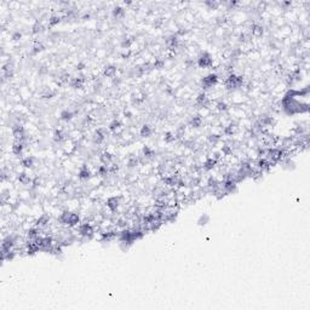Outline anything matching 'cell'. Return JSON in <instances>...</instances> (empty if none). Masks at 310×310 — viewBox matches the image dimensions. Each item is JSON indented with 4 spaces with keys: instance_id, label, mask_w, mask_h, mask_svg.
Returning <instances> with one entry per match:
<instances>
[{
    "instance_id": "cell-2",
    "label": "cell",
    "mask_w": 310,
    "mask_h": 310,
    "mask_svg": "<svg viewBox=\"0 0 310 310\" xmlns=\"http://www.w3.org/2000/svg\"><path fill=\"white\" fill-rule=\"evenodd\" d=\"M79 232H80V235L84 236V237H91V236H93V234H95V229H93V227H92L90 223H82V224L79 227Z\"/></svg>"
},
{
    "instance_id": "cell-1",
    "label": "cell",
    "mask_w": 310,
    "mask_h": 310,
    "mask_svg": "<svg viewBox=\"0 0 310 310\" xmlns=\"http://www.w3.org/2000/svg\"><path fill=\"white\" fill-rule=\"evenodd\" d=\"M59 222L62 224H66L69 227H74L80 222V217L78 213H72V212H63L59 217Z\"/></svg>"
},
{
    "instance_id": "cell-16",
    "label": "cell",
    "mask_w": 310,
    "mask_h": 310,
    "mask_svg": "<svg viewBox=\"0 0 310 310\" xmlns=\"http://www.w3.org/2000/svg\"><path fill=\"white\" fill-rule=\"evenodd\" d=\"M18 181H20L22 184H28V183L31 182V178L28 177V175H26V173H21V175L18 176Z\"/></svg>"
},
{
    "instance_id": "cell-10",
    "label": "cell",
    "mask_w": 310,
    "mask_h": 310,
    "mask_svg": "<svg viewBox=\"0 0 310 310\" xmlns=\"http://www.w3.org/2000/svg\"><path fill=\"white\" fill-rule=\"evenodd\" d=\"M49 221H50V218H49V216H46V214H44V216H41L39 219H38V223H36V227L38 228H44V227H46L47 224H49Z\"/></svg>"
},
{
    "instance_id": "cell-9",
    "label": "cell",
    "mask_w": 310,
    "mask_h": 310,
    "mask_svg": "<svg viewBox=\"0 0 310 310\" xmlns=\"http://www.w3.org/2000/svg\"><path fill=\"white\" fill-rule=\"evenodd\" d=\"M196 103L199 104L200 107H206V106L209 104V98H207V96H206L205 93L199 95V97L196 98Z\"/></svg>"
},
{
    "instance_id": "cell-5",
    "label": "cell",
    "mask_w": 310,
    "mask_h": 310,
    "mask_svg": "<svg viewBox=\"0 0 310 310\" xmlns=\"http://www.w3.org/2000/svg\"><path fill=\"white\" fill-rule=\"evenodd\" d=\"M217 81H218V77L216 74H210V75H207L206 78L202 79V86L205 89H210V87L214 86L217 84Z\"/></svg>"
},
{
    "instance_id": "cell-7",
    "label": "cell",
    "mask_w": 310,
    "mask_h": 310,
    "mask_svg": "<svg viewBox=\"0 0 310 310\" xmlns=\"http://www.w3.org/2000/svg\"><path fill=\"white\" fill-rule=\"evenodd\" d=\"M24 149V144L23 142H15V144L12 145V153L16 155H21Z\"/></svg>"
},
{
    "instance_id": "cell-13",
    "label": "cell",
    "mask_w": 310,
    "mask_h": 310,
    "mask_svg": "<svg viewBox=\"0 0 310 310\" xmlns=\"http://www.w3.org/2000/svg\"><path fill=\"white\" fill-rule=\"evenodd\" d=\"M89 177H90L89 168H87L86 166H84L82 168H81V171L79 172V178H80V179H87Z\"/></svg>"
},
{
    "instance_id": "cell-4",
    "label": "cell",
    "mask_w": 310,
    "mask_h": 310,
    "mask_svg": "<svg viewBox=\"0 0 310 310\" xmlns=\"http://www.w3.org/2000/svg\"><path fill=\"white\" fill-rule=\"evenodd\" d=\"M198 64L201 68H207V67H211L213 64V59H212L211 55H209L207 52H204L198 59Z\"/></svg>"
},
{
    "instance_id": "cell-8",
    "label": "cell",
    "mask_w": 310,
    "mask_h": 310,
    "mask_svg": "<svg viewBox=\"0 0 310 310\" xmlns=\"http://www.w3.org/2000/svg\"><path fill=\"white\" fill-rule=\"evenodd\" d=\"M262 34H263V27L259 24H253L252 26V35L256 38H259V36H262Z\"/></svg>"
},
{
    "instance_id": "cell-18",
    "label": "cell",
    "mask_w": 310,
    "mask_h": 310,
    "mask_svg": "<svg viewBox=\"0 0 310 310\" xmlns=\"http://www.w3.org/2000/svg\"><path fill=\"white\" fill-rule=\"evenodd\" d=\"M22 165L24 167H32L33 166V157H26V159H23Z\"/></svg>"
},
{
    "instance_id": "cell-14",
    "label": "cell",
    "mask_w": 310,
    "mask_h": 310,
    "mask_svg": "<svg viewBox=\"0 0 310 310\" xmlns=\"http://www.w3.org/2000/svg\"><path fill=\"white\" fill-rule=\"evenodd\" d=\"M141 134H142L143 137H149V136L152 134V129H150V126L144 125L143 127H142V130H141Z\"/></svg>"
},
{
    "instance_id": "cell-6",
    "label": "cell",
    "mask_w": 310,
    "mask_h": 310,
    "mask_svg": "<svg viewBox=\"0 0 310 310\" xmlns=\"http://www.w3.org/2000/svg\"><path fill=\"white\" fill-rule=\"evenodd\" d=\"M118 206H119V199H118V198H109V199L107 200V207H108L111 212L116 211Z\"/></svg>"
},
{
    "instance_id": "cell-3",
    "label": "cell",
    "mask_w": 310,
    "mask_h": 310,
    "mask_svg": "<svg viewBox=\"0 0 310 310\" xmlns=\"http://www.w3.org/2000/svg\"><path fill=\"white\" fill-rule=\"evenodd\" d=\"M12 133H13V137H15V139H16V142H24L26 141V131H24V129H23V126L21 125H16L15 127H13V130H12Z\"/></svg>"
},
{
    "instance_id": "cell-17",
    "label": "cell",
    "mask_w": 310,
    "mask_h": 310,
    "mask_svg": "<svg viewBox=\"0 0 310 310\" xmlns=\"http://www.w3.org/2000/svg\"><path fill=\"white\" fill-rule=\"evenodd\" d=\"M201 122H202V119H201V116H194L193 118V120H191V125L194 126V127H199L201 126Z\"/></svg>"
},
{
    "instance_id": "cell-20",
    "label": "cell",
    "mask_w": 310,
    "mask_h": 310,
    "mask_svg": "<svg viewBox=\"0 0 310 310\" xmlns=\"http://www.w3.org/2000/svg\"><path fill=\"white\" fill-rule=\"evenodd\" d=\"M120 127V122L118 121V120H114V121L110 124V126H109V129H110L111 131H115L116 129H119Z\"/></svg>"
},
{
    "instance_id": "cell-19",
    "label": "cell",
    "mask_w": 310,
    "mask_h": 310,
    "mask_svg": "<svg viewBox=\"0 0 310 310\" xmlns=\"http://www.w3.org/2000/svg\"><path fill=\"white\" fill-rule=\"evenodd\" d=\"M113 15H114V17H120V16L124 15V9L122 7H115L114 11H113Z\"/></svg>"
},
{
    "instance_id": "cell-12",
    "label": "cell",
    "mask_w": 310,
    "mask_h": 310,
    "mask_svg": "<svg viewBox=\"0 0 310 310\" xmlns=\"http://www.w3.org/2000/svg\"><path fill=\"white\" fill-rule=\"evenodd\" d=\"M116 74V68L114 66H109L104 69V75L108 78H113Z\"/></svg>"
},
{
    "instance_id": "cell-11",
    "label": "cell",
    "mask_w": 310,
    "mask_h": 310,
    "mask_svg": "<svg viewBox=\"0 0 310 310\" xmlns=\"http://www.w3.org/2000/svg\"><path fill=\"white\" fill-rule=\"evenodd\" d=\"M216 164H217V161H216L213 157H210V159H207L206 162L204 164V168H205L206 171H210V170H212L213 167L216 166Z\"/></svg>"
},
{
    "instance_id": "cell-15",
    "label": "cell",
    "mask_w": 310,
    "mask_h": 310,
    "mask_svg": "<svg viewBox=\"0 0 310 310\" xmlns=\"http://www.w3.org/2000/svg\"><path fill=\"white\" fill-rule=\"evenodd\" d=\"M59 22H61V17H59V16H52V17L49 20V26H50V27H54V26L58 24Z\"/></svg>"
}]
</instances>
